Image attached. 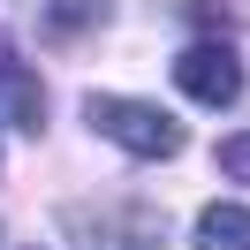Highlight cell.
Wrapping results in <instances>:
<instances>
[{
	"instance_id": "6da1fadb",
	"label": "cell",
	"mask_w": 250,
	"mask_h": 250,
	"mask_svg": "<svg viewBox=\"0 0 250 250\" xmlns=\"http://www.w3.org/2000/svg\"><path fill=\"white\" fill-rule=\"evenodd\" d=\"M68 243L76 250H159L167 243V220L144 197H106V205H68Z\"/></svg>"
},
{
	"instance_id": "7a4b0ae2",
	"label": "cell",
	"mask_w": 250,
	"mask_h": 250,
	"mask_svg": "<svg viewBox=\"0 0 250 250\" xmlns=\"http://www.w3.org/2000/svg\"><path fill=\"white\" fill-rule=\"evenodd\" d=\"M83 122L99 129V137H114L129 159H174L182 152V122L159 106H144V99H83Z\"/></svg>"
},
{
	"instance_id": "3957f363",
	"label": "cell",
	"mask_w": 250,
	"mask_h": 250,
	"mask_svg": "<svg viewBox=\"0 0 250 250\" xmlns=\"http://www.w3.org/2000/svg\"><path fill=\"white\" fill-rule=\"evenodd\" d=\"M174 83H182V99H197V106H235V99H243V61H235L228 46H212V38H197V46L174 53Z\"/></svg>"
},
{
	"instance_id": "277c9868",
	"label": "cell",
	"mask_w": 250,
	"mask_h": 250,
	"mask_svg": "<svg viewBox=\"0 0 250 250\" xmlns=\"http://www.w3.org/2000/svg\"><path fill=\"white\" fill-rule=\"evenodd\" d=\"M0 114L16 129H38L46 122V91H38V76L23 68V53H16V38L0 31Z\"/></svg>"
},
{
	"instance_id": "5b68a950",
	"label": "cell",
	"mask_w": 250,
	"mask_h": 250,
	"mask_svg": "<svg viewBox=\"0 0 250 250\" xmlns=\"http://www.w3.org/2000/svg\"><path fill=\"white\" fill-rule=\"evenodd\" d=\"M189 243L197 250H250V205H205Z\"/></svg>"
},
{
	"instance_id": "8992f818",
	"label": "cell",
	"mask_w": 250,
	"mask_h": 250,
	"mask_svg": "<svg viewBox=\"0 0 250 250\" xmlns=\"http://www.w3.org/2000/svg\"><path fill=\"white\" fill-rule=\"evenodd\" d=\"M99 16H106V0H53V31H61V38H76V31H91Z\"/></svg>"
},
{
	"instance_id": "52a82bcc",
	"label": "cell",
	"mask_w": 250,
	"mask_h": 250,
	"mask_svg": "<svg viewBox=\"0 0 250 250\" xmlns=\"http://www.w3.org/2000/svg\"><path fill=\"white\" fill-rule=\"evenodd\" d=\"M220 174L228 182H250V129L243 137H220Z\"/></svg>"
}]
</instances>
